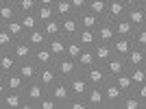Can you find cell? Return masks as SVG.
<instances>
[{"mask_svg":"<svg viewBox=\"0 0 146 109\" xmlns=\"http://www.w3.org/2000/svg\"><path fill=\"white\" fill-rule=\"evenodd\" d=\"M46 46H48V48H50V53H52V54L57 57V59H59V57H63V54H66V50H68V37H63V35L50 37Z\"/></svg>","mask_w":146,"mask_h":109,"instance_id":"cell-21","label":"cell"},{"mask_svg":"<svg viewBox=\"0 0 146 109\" xmlns=\"http://www.w3.org/2000/svg\"><path fill=\"white\" fill-rule=\"evenodd\" d=\"M129 72H131V79H133L135 87L142 83H146V68L144 66H137V68H129Z\"/></svg>","mask_w":146,"mask_h":109,"instance_id":"cell-41","label":"cell"},{"mask_svg":"<svg viewBox=\"0 0 146 109\" xmlns=\"http://www.w3.org/2000/svg\"><path fill=\"white\" fill-rule=\"evenodd\" d=\"M48 94H50V96H52V98L57 100V103L61 105V109L66 107V103L70 100V98H72L70 85H68V81H63V79H59V81H57V83H55V85H52V87L48 90Z\"/></svg>","mask_w":146,"mask_h":109,"instance_id":"cell-5","label":"cell"},{"mask_svg":"<svg viewBox=\"0 0 146 109\" xmlns=\"http://www.w3.org/2000/svg\"><path fill=\"white\" fill-rule=\"evenodd\" d=\"M76 61H79V68H81V70H87V68H92L94 63H98L94 48H85L83 53H81V57H79Z\"/></svg>","mask_w":146,"mask_h":109,"instance_id":"cell-31","label":"cell"},{"mask_svg":"<svg viewBox=\"0 0 146 109\" xmlns=\"http://www.w3.org/2000/svg\"><path fill=\"white\" fill-rule=\"evenodd\" d=\"M13 44H15V37H13L5 26H0V50H11Z\"/></svg>","mask_w":146,"mask_h":109,"instance_id":"cell-39","label":"cell"},{"mask_svg":"<svg viewBox=\"0 0 146 109\" xmlns=\"http://www.w3.org/2000/svg\"><path fill=\"white\" fill-rule=\"evenodd\" d=\"M144 68H146V63H144Z\"/></svg>","mask_w":146,"mask_h":109,"instance_id":"cell-52","label":"cell"},{"mask_svg":"<svg viewBox=\"0 0 146 109\" xmlns=\"http://www.w3.org/2000/svg\"><path fill=\"white\" fill-rule=\"evenodd\" d=\"M83 72H85V76L90 79L92 85H105L109 81V72H107V68H105L103 63H94L92 68H87Z\"/></svg>","mask_w":146,"mask_h":109,"instance_id":"cell-7","label":"cell"},{"mask_svg":"<svg viewBox=\"0 0 146 109\" xmlns=\"http://www.w3.org/2000/svg\"><path fill=\"white\" fill-rule=\"evenodd\" d=\"M107 5H109V0H90V5H87V11L96 13L98 18H107Z\"/></svg>","mask_w":146,"mask_h":109,"instance_id":"cell-34","label":"cell"},{"mask_svg":"<svg viewBox=\"0 0 146 109\" xmlns=\"http://www.w3.org/2000/svg\"><path fill=\"white\" fill-rule=\"evenodd\" d=\"M57 0H39V5H48V7H55Z\"/></svg>","mask_w":146,"mask_h":109,"instance_id":"cell-48","label":"cell"},{"mask_svg":"<svg viewBox=\"0 0 146 109\" xmlns=\"http://www.w3.org/2000/svg\"><path fill=\"white\" fill-rule=\"evenodd\" d=\"M37 109H61V105H59V103H57V100H55V98H52V96H50V94H48V96L44 98L42 103L37 105Z\"/></svg>","mask_w":146,"mask_h":109,"instance_id":"cell-44","label":"cell"},{"mask_svg":"<svg viewBox=\"0 0 146 109\" xmlns=\"http://www.w3.org/2000/svg\"><path fill=\"white\" fill-rule=\"evenodd\" d=\"M127 13H129V7L124 5V0H109V5H107V20L116 22L120 18H127Z\"/></svg>","mask_w":146,"mask_h":109,"instance_id":"cell-14","label":"cell"},{"mask_svg":"<svg viewBox=\"0 0 146 109\" xmlns=\"http://www.w3.org/2000/svg\"><path fill=\"white\" fill-rule=\"evenodd\" d=\"M81 31V20H79V13L74 15H68V18H61V35L63 37H76Z\"/></svg>","mask_w":146,"mask_h":109,"instance_id":"cell-10","label":"cell"},{"mask_svg":"<svg viewBox=\"0 0 146 109\" xmlns=\"http://www.w3.org/2000/svg\"><path fill=\"white\" fill-rule=\"evenodd\" d=\"M18 72L22 74V79L26 83H31V81H37V76H39V66L33 59H29V61H22L18 66Z\"/></svg>","mask_w":146,"mask_h":109,"instance_id":"cell-18","label":"cell"},{"mask_svg":"<svg viewBox=\"0 0 146 109\" xmlns=\"http://www.w3.org/2000/svg\"><path fill=\"white\" fill-rule=\"evenodd\" d=\"M55 11H57V18H68V15H74V7L70 0H57Z\"/></svg>","mask_w":146,"mask_h":109,"instance_id":"cell-35","label":"cell"},{"mask_svg":"<svg viewBox=\"0 0 146 109\" xmlns=\"http://www.w3.org/2000/svg\"><path fill=\"white\" fill-rule=\"evenodd\" d=\"M20 66L18 57L11 53V50H0V74H7V72H15Z\"/></svg>","mask_w":146,"mask_h":109,"instance_id":"cell-15","label":"cell"},{"mask_svg":"<svg viewBox=\"0 0 146 109\" xmlns=\"http://www.w3.org/2000/svg\"><path fill=\"white\" fill-rule=\"evenodd\" d=\"M133 42H135V46H140V48L146 50V26H142V29H135V33H133Z\"/></svg>","mask_w":146,"mask_h":109,"instance_id":"cell-43","label":"cell"},{"mask_svg":"<svg viewBox=\"0 0 146 109\" xmlns=\"http://www.w3.org/2000/svg\"><path fill=\"white\" fill-rule=\"evenodd\" d=\"M135 94H137V96L142 98V103H146V83H142V85H137V87H135Z\"/></svg>","mask_w":146,"mask_h":109,"instance_id":"cell-46","label":"cell"},{"mask_svg":"<svg viewBox=\"0 0 146 109\" xmlns=\"http://www.w3.org/2000/svg\"><path fill=\"white\" fill-rule=\"evenodd\" d=\"M55 68H57V72H59V79H63V81L72 79L76 72H81L79 61L72 59V57H68V54H63V57H59V59H57Z\"/></svg>","mask_w":146,"mask_h":109,"instance_id":"cell-3","label":"cell"},{"mask_svg":"<svg viewBox=\"0 0 146 109\" xmlns=\"http://www.w3.org/2000/svg\"><path fill=\"white\" fill-rule=\"evenodd\" d=\"M127 59V66L129 68H137V66H144L146 63V50L144 48H140V46H135L131 53L124 57Z\"/></svg>","mask_w":146,"mask_h":109,"instance_id":"cell-24","label":"cell"},{"mask_svg":"<svg viewBox=\"0 0 146 109\" xmlns=\"http://www.w3.org/2000/svg\"><path fill=\"white\" fill-rule=\"evenodd\" d=\"M111 48H113L116 54L127 57V54L135 48V42H133V37H116V39L111 42Z\"/></svg>","mask_w":146,"mask_h":109,"instance_id":"cell-19","label":"cell"},{"mask_svg":"<svg viewBox=\"0 0 146 109\" xmlns=\"http://www.w3.org/2000/svg\"><path fill=\"white\" fill-rule=\"evenodd\" d=\"M26 87V81L22 79V74L15 70V72H7L0 74V96L7 94V92H22Z\"/></svg>","mask_w":146,"mask_h":109,"instance_id":"cell-1","label":"cell"},{"mask_svg":"<svg viewBox=\"0 0 146 109\" xmlns=\"http://www.w3.org/2000/svg\"><path fill=\"white\" fill-rule=\"evenodd\" d=\"M120 109H144V103H142V98L137 96L135 92H129L127 96L122 98Z\"/></svg>","mask_w":146,"mask_h":109,"instance_id":"cell-29","label":"cell"},{"mask_svg":"<svg viewBox=\"0 0 146 109\" xmlns=\"http://www.w3.org/2000/svg\"><path fill=\"white\" fill-rule=\"evenodd\" d=\"M96 35H98V42H100V44H111V42L118 37V33H116V26H113V22L105 18L103 22L98 24Z\"/></svg>","mask_w":146,"mask_h":109,"instance_id":"cell-11","label":"cell"},{"mask_svg":"<svg viewBox=\"0 0 146 109\" xmlns=\"http://www.w3.org/2000/svg\"><path fill=\"white\" fill-rule=\"evenodd\" d=\"M20 18V11H18V5L13 2H7V0H0V24H7L11 20Z\"/></svg>","mask_w":146,"mask_h":109,"instance_id":"cell-20","label":"cell"},{"mask_svg":"<svg viewBox=\"0 0 146 109\" xmlns=\"http://www.w3.org/2000/svg\"><path fill=\"white\" fill-rule=\"evenodd\" d=\"M94 53H96V61H98V63H103V66L116 54L113 48H111V44H100V42L94 46Z\"/></svg>","mask_w":146,"mask_h":109,"instance_id":"cell-27","label":"cell"},{"mask_svg":"<svg viewBox=\"0 0 146 109\" xmlns=\"http://www.w3.org/2000/svg\"><path fill=\"white\" fill-rule=\"evenodd\" d=\"M35 13H37V18L42 20V24H44V22H48V20H55L57 18L55 7H48V5H39Z\"/></svg>","mask_w":146,"mask_h":109,"instance_id":"cell-38","label":"cell"},{"mask_svg":"<svg viewBox=\"0 0 146 109\" xmlns=\"http://www.w3.org/2000/svg\"><path fill=\"white\" fill-rule=\"evenodd\" d=\"M11 53L15 54V57H18V61L22 63V61L33 59V53H35V48H33V46L26 42V37H22V39H15V44H13Z\"/></svg>","mask_w":146,"mask_h":109,"instance_id":"cell-12","label":"cell"},{"mask_svg":"<svg viewBox=\"0 0 146 109\" xmlns=\"http://www.w3.org/2000/svg\"><path fill=\"white\" fill-rule=\"evenodd\" d=\"M74 7V13H83L87 11V5H90V0H70Z\"/></svg>","mask_w":146,"mask_h":109,"instance_id":"cell-45","label":"cell"},{"mask_svg":"<svg viewBox=\"0 0 146 109\" xmlns=\"http://www.w3.org/2000/svg\"><path fill=\"white\" fill-rule=\"evenodd\" d=\"M37 81L46 87V90H50L52 85L59 81V72H57L55 66H46V68H39V76H37Z\"/></svg>","mask_w":146,"mask_h":109,"instance_id":"cell-17","label":"cell"},{"mask_svg":"<svg viewBox=\"0 0 146 109\" xmlns=\"http://www.w3.org/2000/svg\"><path fill=\"white\" fill-rule=\"evenodd\" d=\"M105 68H107V72H109V79H116L118 74H122V72H127V70H129L127 59L120 57V54H113V57L105 63Z\"/></svg>","mask_w":146,"mask_h":109,"instance_id":"cell-13","label":"cell"},{"mask_svg":"<svg viewBox=\"0 0 146 109\" xmlns=\"http://www.w3.org/2000/svg\"><path fill=\"white\" fill-rule=\"evenodd\" d=\"M79 20H81V29H92V31H96L98 24L103 22V18H98L96 13H92V11L79 13Z\"/></svg>","mask_w":146,"mask_h":109,"instance_id":"cell-25","label":"cell"},{"mask_svg":"<svg viewBox=\"0 0 146 109\" xmlns=\"http://www.w3.org/2000/svg\"><path fill=\"white\" fill-rule=\"evenodd\" d=\"M42 29L46 31V35H48V37H57V35H61V18H55V20H48V22H44Z\"/></svg>","mask_w":146,"mask_h":109,"instance_id":"cell-37","label":"cell"},{"mask_svg":"<svg viewBox=\"0 0 146 109\" xmlns=\"http://www.w3.org/2000/svg\"><path fill=\"white\" fill-rule=\"evenodd\" d=\"M7 2H13V5H18V2H20V0H7Z\"/></svg>","mask_w":146,"mask_h":109,"instance_id":"cell-49","label":"cell"},{"mask_svg":"<svg viewBox=\"0 0 146 109\" xmlns=\"http://www.w3.org/2000/svg\"><path fill=\"white\" fill-rule=\"evenodd\" d=\"M142 7H144V9H146V0H142Z\"/></svg>","mask_w":146,"mask_h":109,"instance_id":"cell-50","label":"cell"},{"mask_svg":"<svg viewBox=\"0 0 146 109\" xmlns=\"http://www.w3.org/2000/svg\"><path fill=\"white\" fill-rule=\"evenodd\" d=\"M24 37H26V42H29L33 48H42V46H46V44H48V39H50L42 26H39V29H35V31H31V33H26Z\"/></svg>","mask_w":146,"mask_h":109,"instance_id":"cell-22","label":"cell"},{"mask_svg":"<svg viewBox=\"0 0 146 109\" xmlns=\"http://www.w3.org/2000/svg\"><path fill=\"white\" fill-rule=\"evenodd\" d=\"M76 39L83 44V48H94L98 44V35H96V31H92V29H81Z\"/></svg>","mask_w":146,"mask_h":109,"instance_id":"cell-26","label":"cell"},{"mask_svg":"<svg viewBox=\"0 0 146 109\" xmlns=\"http://www.w3.org/2000/svg\"><path fill=\"white\" fill-rule=\"evenodd\" d=\"M63 109H90V103H87L85 98H81V96H72L66 103V107H63Z\"/></svg>","mask_w":146,"mask_h":109,"instance_id":"cell-42","label":"cell"},{"mask_svg":"<svg viewBox=\"0 0 146 109\" xmlns=\"http://www.w3.org/2000/svg\"><path fill=\"white\" fill-rule=\"evenodd\" d=\"M144 109H146V103H144Z\"/></svg>","mask_w":146,"mask_h":109,"instance_id":"cell-51","label":"cell"},{"mask_svg":"<svg viewBox=\"0 0 146 109\" xmlns=\"http://www.w3.org/2000/svg\"><path fill=\"white\" fill-rule=\"evenodd\" d=\"M33 61H35L39 68H46V66H55L57 57L50 53L48 46H42V48H35V53H33Z\"/></svg>","mask_w":146,"mask_h":109,"instance_id":"cell-16","label":"cell"},{"mask_svg":"<svg viewBox=\"0 0 146 109\" xmlns=\"http://www.w3.org/2000/svg\"><path fill=\"white\" fill-rule=\"evenodd\" d=\"M20 20H22L26 33H31V31H35V29L42 26V20L37 18V13H24V15H20Z\"/></svg>","mask_w":146,"mask_h":109,"instance_id":"cell-33","label":"cell"},{"mask_svg":"<svg viewBox=\"0 0 146 109\" xmlns=\"http://www.w3.org/2000/svg\"><path fill=\"white\" fill-rule=\"evenodd\" d=\"M68 85H70L72 96H81V98H85V94L90 92V87H92L90 79L85 76V72H83V70H81V72H76L72 79H68Z\"/></svg>","mask_w":146,"mask_h":109,"instance_id":"cell-4","label":"cell"},{"mask_svg":"<svg viewBox=\"0 0 146 109\" xmlns=\"http://www.w3.org/2000/svg\"><path fill=\"white\" fill-rule=\"evenodd\" d=\"M111 81H113L116 85H120L127 94L135 90V83H133V79H131V72H129V70H127V72H122V74H118L116 79H111Z\"/></svg>","mask_w":146,"mask_h":109,"instance_id":"cell-32","label":"cell"},{"mask_svg":"<svg viewBox=\"0 0 146 109\" xmlns=\"http://www.w3.org/2000/svg\"><path fill=\"white\" fill-rule=\"evenodd\" d=\"M85 100L90 103V109H105V105H107V98H105L103 85H92L90 92L85 94Z\"/></svg>","mask_w":146,"mask_h":109,"instance_id":"cell-8","label":"cell"},{"mask_svg":"<svg viewBox=\"0 0 146 109\" xmlns=\"http://www.w3.org/2000/svg\"><path fill=\"white\" fill-rule=\"evenodd\" d=\"M103 90H105V98H107V105H105V109H113V107L120 109V103H122V98L127 96V92L122 90L120 85H116L111 79L103 85Z\"/></svg>","mask_w":146,"mask_h":109,"instance_id":"cell-2","label":"cell"},{"mask_svg":"<svg viewBox=\"0 0 146 109\" xmlns=\"http://www.w3.org/2000/svg\"><path fill=\"white\" fill-rule=\"evenodd\" d=\"M24 96H26V100L35 103V107H37L44 98L48 96V90H46L39 81H31V83H26V87H24Z\"/></svg>","mask_w":146,"mask_h":109,"instance_id":"cell-6","label":"cell"},{"mask_svg":"<svg viewBox=\"0 0 146 109\" xmlns=\"http://www.w3.org/2000/svg\"><path fill=\"white\" fill-rule=\"evenodd\" d=\"M0 26H5L9 33H11L15 39H22V37L26 35V31H24V24H22V20L20 18H15V20H11V22H7V24H0Z\"/></svg>","mask_w":146,"mask_h":109,"instance_id":"cell-30","label":"cell"},{"mask_svg":"<svg viewBox=\"0 0 146 109\" xmlns=\"http://www.w3.org/2000/svg\"><path fill=\"white\" fill-rule=\"evenodd\" d=\"M37 7H39V0H20L18 11H20V15H24V13H35Z\"/></svg>","mask_w":146,"mask_h":109,"instance_id":"cell-40","label":"cell"},{"mask_svg":"<svg viewBox=\"0 0 146 109\" xmlns=\"http://www.w3.org/2000/svg\"><path fill=\"white\" fill-rule=\"evenodd\" d=\"M26 96H24V90L22 92H7L0 96V107L2 109H22Z\"/></svg>","mask_w":146,"mask_h":109,"instance_id":"cell-9","label":"cell"},{"mask_svg":"<svg viewBox=\"0 0 146 109\" xmlns=\"http://www.w3.org/2000/svg\"><path fill=\"white\" fill-rule=\"evenodd\" d=\"M83 50H85V48H83V44H81L76 37H70V39H68V50H66L68 57H72V59H79Z\"/></svg>","mask_w":146,"mask_h":109,"instance_id":"cell-36","label":"cell"},{"mask_svg":"<svg viewBox=\"0 0 146 109\" xmlns=\"http://www.w3.org/2000/svg\"><path fill=\"white\" fill-rule=\"evenodd\" d=\"M124 5H127L129 9H131V7H140V5H142V0H124Z\"/></svg>","mask_w":146,"mask_h":109,"instance_id":"cell-47","label":"cell"},{"mask_svg":"<svg viewBox=\"0 0 146 109\" xmlns=\"http://www.w3.org/2000/svg\"><path fill=\"white\" fill-rule=\"evenodd\" d=\"M127 18L131 20V24L135 26V29H142V26H146V9L144 7H131L127 13Z\"/></svg>","mask_w":146,"mask_h":109,"instance_id":"cell-23","label":"cell"},{"mask_svg":"<svg viewBox=\"0 0 146 109\" xmlns=\"http://www.w3.org/2000/svg\"><path fill=\"white\" fill-rule=\"evenodd\" d=\"M113 26H116L118 37H133V33H135V26L131 24V20H129V18L116 20V22H113Z\"/></svg>","mask_w":146,"mask_h":109,"instance_id":"cell-28","label":"cell"}]
</instances>
